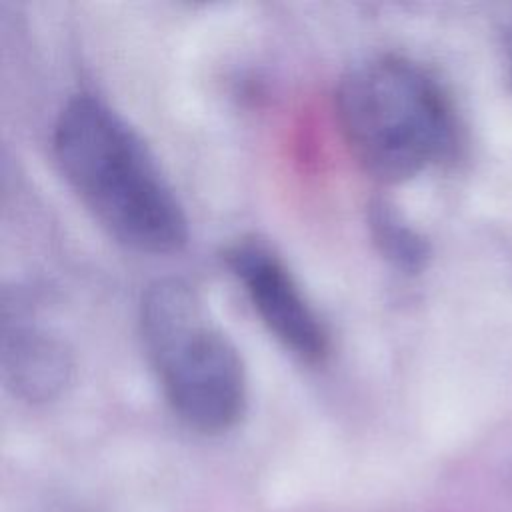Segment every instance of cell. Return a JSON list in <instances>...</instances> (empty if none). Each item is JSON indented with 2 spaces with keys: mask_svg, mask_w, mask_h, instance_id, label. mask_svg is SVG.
<instances>
[{
  "mask_svg": "<svg viewBox=\"0 0 512 512\" xmlns=\"http://www.w3.org/2000/svg\"><path fill=\"white\" fill-rule=\"evenodd\" d=\"M334 110L352 156L384 182H402L444 162L458 144L444 90L396 54L350 66L336 86Z\"/></svg>",
  "mask_w": 512,
  "mask_h": 512,
  "instance_id": "obj_2",
  "label": "cell"
},
{
  "mask_svg": "<svg viewBox=\"0 0 512 512\" xmlns=\"http://www.w3.org/2000/svg\"><path fill=\"white\" fill-rule=\"evenodd\" d=\"M58 168L92 218L122 246L172 254L188 240V216L156 156L108 102L78 94L60 110Z\"/></svg>",
  "mask_w": 512,
  "mask_h": 512,
  "instance_id": "obj_1",
  "label": "cell"
},
{
  "mask_svg": "<svg viewBox=\"0 0 512 512\" xmlns=\"http://www.w3.org/2000/svg\"><path fill=\"white\" fill-rule=\"evenodd\" d=\"M266 330L298 360L318 364L328 356V330L284 260L264 242L238 240L224 252Z\"/></svg>",
  "mask_w": 512,
  "mask_h": 512,
  "instance_id": "obj_4",
  "label": "cell"
},
{
  "mask_svg": "<svg viewBox=\"0 0 512 512\" xmlns=\"http://www.w3.org/2000/svg\"><path fill=\"white\" fill-rule=\"evenodd\" d=\"M0 364L6 388L32 404L58 398L74 372L64 340L26 312H4Z\"/></svg>",
  "mask_w": 512,
  "mask_h": 512,
  "instance_id": "obj_5",
  "label": "cell"
},
{
  "mask_svg": "<svg viewBox=\"0 0 512 512\" xmlns=\"http://www.w3.org/2000/svg\"><path fill=\"white\" fill-rule=\"evenodd\" d=\"M138 324L172 412L202 434L234 428L248 404L246 366L194 286L180 278L152 282L142 294Z\"/></svg>",
  "mask_w": 512,
  "mask_h": 512,
  "instance_id": "obj_3",
  "label": "cell"
},
{
  "mask_svg": "<svg viewBox=\"0 0 512 512\" xmlns=\"http://www.w3.org/2000/svg\"><path fill=\"white\" fill-rule=\"evenodd\" d=\"M508 58H510V68H512V32L508 34Z\"/></svg>",
  "mask_w": 512,
  "mask_h": 512,
  "instance_id": "obj_7",
  "label": "cell"
},
{
  "mask_svg": "<svg viewBox=\"0 0 512 512\" xmlns=\"http://www.w3.org/2000/svg\"><path fill=\"white\" fill-rule=\"evenodd\" d=\"M366 220L374 246L390 264L408 272H414L422 266L426 258L424 240L408 222H404L392 204L384 200H372Z\"/></svg>",
  "mask_w": 512,
  "mask_h": 512,
  "instance_id": "obj_6",
  "label": "cell"
}]
</instances>
